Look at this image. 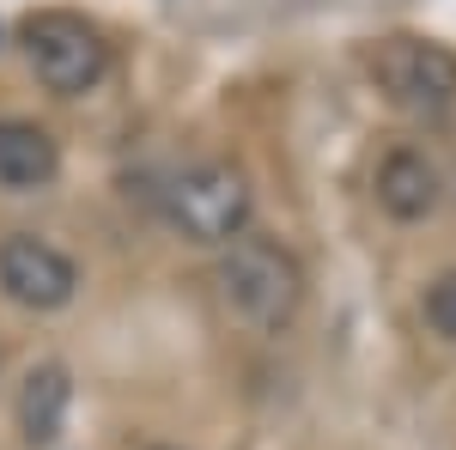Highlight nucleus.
<instances>
[{"mask_svg": "<svg viewBox=\"0 0 456 450\" xmlns=\"http://www.w3.org/2000/svg\"><path fill=\"white\" fill-rule=\"evenodd\" d=\"M213 286H219V305L238 316L244 329H256V335L286 329L298 316V305H305V268L274 238L225 243V256L213 268Z\"/></svg>", "mask_w": 456, "mask_h": 450, "instance_id": "1", "label": "nucleus"}, {"mask_svg": "<svg viewBox=\"0 0 456 450\" xmlns=\"http://www.w3.org/2000/svg\"><path fill=\"white\" fill-rule=\"evenodd\" d=\"M159 208L189 243H238L249 225V183L238 165H189L159 189Z\"/></svg>", "mask_w": 456, "mask_h": 450, "instance_id": "2", "label": "nucleus"}, {"mask_svg": "<svg viewBox=\"0 0 456 450\" xmlns=\"http://www.w3.org/2000/svg\"><path fill=\"white\" fill-rule=\"evenodd\" d=\"M19 37H25L31 73L55 92V98H79V92H92V86L110 73L104 37L92 31L79 12H31V19L19 25Z\"/></svg>", "mask_w": 456, "mask_h": 450, "instance_id": "3", "label": "nucleus"}, {"mask_svg": "<svg viewBox=\"0 0 456 450\" xmlns=\"http://www.w3.org/2000/svg\"><path fill=\"white\" fill-rule=\"evenodd\" d=\"M378 92L408 116H444L456 104V55L444 43H420V37H389L378 49Z\"/></svg>", "mask_w": 456, "mask_h": 450, "instance_id": "4", "label": "nucleus"}, {"mask_svg": "<svg viewBox=\"0 0 456 450\" xmlns=\"http://www.w3.org/2000/svg\"><path fill=\"white\" fill-rule=\"evenodd\" d=\"M0 292L25 311H61L79 292V268L49 238L12 232V238H0Z\"/></svg>", "mask_w": 456, "mask_h": 450, "instance_id": "5", "label": "nucleus"}, {"mask_svg": "<svg viewBox=\"0 0 456 450\" xmlns=\"http://www.w3.org/2000/svg\"><path fill=\"white\" fill-rule=\"evenodd\" d=\"M61 176V146L49 128H37V122H19V116H6L0 122V189H49Z\"/></svg>", "mask_w": 456, "mask_h": 450, "instance_id": "6", "label": "nucleus"}, {"mask_svg": "<svg viewBox=\"0 0 456 450\" xmlns=\"http://www.w3.org/2000/svg\"><path fill=\"white\" fill-rule=\"evenodd\" d=\"M378 208L389 219H426V213L438 208V171H432V159L414 152V146H395L384 165H378Z\"/></svg>", "mask_w": 456, "mask_h": 450, "instance_id": "7", "label": "nucleus"}, {"mask_svg": "<svg viewBox=\"0 0 456 450\" xmlns=\"http://www.w3.org/2000/svg\"><path fill=\"white\" fill-rule=\"evenodd\" d=\"M68 402H73L68 365H31L25 383H19V432H25V445L31 450L55 445L61 426H68Z\"/></svg>", "mask_w": 456, "mask_h": 450, "instance_id": "8", "label": "nucleus"}, {"mask_svg": "<svg viewBox=\"0 0 456 450\" xmlns=\"http://www.w3.org/2000/svg\"><path fill=\"white\" fill-rule=\"evenodd\" d=\"M426 323H432V335H444V341H456V268H444V274L426 286L420 299Z\"/></svg>", "mask_w": 456, "mask_h": 450, "instance_id": "9", "label": "nucleus"}, {"mask_svg": "<svg viewBox=\"0 0 456 450\" xmlns=\"http://www.w3.org/2000/svg\"><path fill=\"white\" fill-rule=\"evenodd\" d=\"M159 450H171V445H159Z\"/></svg>", "mask_w": 456, "mask_h": 450, "instance_id": "10", "label": "nucleus"}, {"mask_svg": "<svg viewBox=\"0 0 456 450\" xmlns=\"http://www.w3.org/2000/svg\"><path fill=\"white\" fill-rule=\"evenodd\" d=\"M451 189H456V183H451Z\"/></svg>", "mask_w": 456, "mask_h": 450, "instance_id": "11", "label": "nucleus"}]
</instances>
